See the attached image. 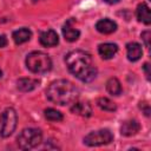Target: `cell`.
<instances>
[{
    "label": "cell",
    "mask_w": 151,
    "mask_h": 151,
    "mask_svg": "<svg viewBox=\"0 0 151 151\" xmlns=\"http://www.w3.org/2000/svg\"><path fill=\"white\" fill-rule=\"evenodd\" d=\"M65 63L68 71L79 80L90 83L97 77V67L93 65L90 53L74 50L66 54Z\"/></svg>",
    "instance_id": "cell-1"
},
{
    "label": "cell",
    "mask_w": 151,
    "mask_h": 151,
    "mask_svg": "<svg viewBox=\"0 0 151 151\" xmlns=\"http://www.w3.org/2000/svg\"><path fill=\"white\" fill-rule=\"evenodd\" d=\"M46 97L50 101L54 104L61 106L68 105L78 99L79 90L72 81L66 79H58L48 85L46 90Z\"/></svg>",
    "instance_id": "cell-2"
},
{
    "label": "cell",
    "mask_w": 151,
    "mask_h": 151,
    "mask_svg": "<svg viewBox=\"0 0 151 151\" xmlns=\"http://www.w3.org/2000/svg\"><path fill=\"white\" fill-rule=\"evenodd\" d=\"M26 66L27 68L37 74H44L51 71L52 68V60L50 55L44 52L34 51L27 54L26 57Z\"/></svg>",
    "instance_id": "cell-3"
},
{
    "label": "cell",
    "mask_w": 151,
    "mask_h": 151,
    "mask_svg": "<svg viewBox=\"0 0 151 151\" xmlns=\"http://www.w3.org/2000/svg\"><path fill=\"white\" fill-rule=\"evenodd\" d=\"M42 140V133L39 129L34 127H27L24 129L18 138H17V144L21 150H31L37 147Z\"/></svg>",
    "instance_id": "cell-4"
},
{
    "label": "cell",
    "mask_w": 151,
    "mask_h": 151,
    "mask_svg": "<svg viewBox=\"0 0 151 151\" xmlns=\"http://www.w3.org/2000/svg\"><path fill=\"white\" fill-rule=\"evenodd\" d=\"M18 116L13 107L5 109L0 114V136L2 138L9 137L17 127Z\"/></svg>",
    "instance_id": "cell-5"
},
{
    "label": "cell",
    "mask_w": 151,
    "mask_h": 151,
    "mask_svg": "<svg viewBox=\"0 0 151 151\" xmlns=\"http://www.w3.org/2000/svg\"><path fill=\"white\" fill-rule=\"evenodd\" d=\"M113 140V134L107 129H101L98 131H92L84 138V144L87 146H100L107 145Z\"/></svg>",
    "instance_id": "cell-6"
},
{
    "label": "cell",
    "mask_w": 151,
    "mask_h": 151,
    "mask_svg": "<svg viewBox=\"0 0 151 151\" xmlns=\"http://www.w3.org/2000/svg\"><path fill=\"white\" fill-rule=\"evenodd\" d=\"M73 24H74V19L71 18V19H68V20L64 24V26H63V28H61L63 35H64L65 40H67V41H70V42L76 41V40L79 38V35H80L79 29H77V28L73 26Z\"/></svg>",
    "instance_id": "cell-7"
},
{
    "label": "cell",
    "mask_w": 151,
    "mask_h": 151,
    "mask_svg": "<svg viewBox=\"0 0 151 151\" xmlns=\"http://www.w3.org/2000/svg\"><path fill=\"white\" fill-rule=\"evenodd\" d=\"M39 41L42 46L45 47H53L55 45H58L59 42V37L55 31L53 29H47V31H44L41 32L40 37H39Z\"/></svg>",
    "instance_id": "cell-8"
},
{
    "label": "cell",
    "mask_w": 151,
    "mask_h": 151,
    "mask_svg": "<svg viewBox=\"0 0 151 151\" xmlns=\"http://www.w3.org/2000/svg\"><path fill=\"white\" fill-rule=\"evenodd\" d=\"M139 130H140V125H139V123L136 119L125 120L120 125V133L123 136H126V137H130V136L136 134Z\"/></svg>",
    "instance_id": "cell-9"
},
{
    "label": "cell",
    "mask_w": 151,
    "mask_h": 151,
    "mask_svg": "<svg viewBox=\"0 0 151 151\" xmlns=\"http://www.w3.org/2000/svg\"><path fill=\"white\" fill-rule=\"evenodd\" d=\"M118 52V45L117 44H112V42H105V44H100L98 46V53L103 59H111L116 55V53Z\"/></svg>",
    "instance_id": "cell-10"
},
{
    "label": "cell",
    "mask_w": 151,
    "mask_h": 151,
    "mask_svg": "<svg viewBox=\"0 0 151 151\" xmlns=\"http://www.w3.org/2000/svg\"><path fill=\"white\" fill-rule=\"evenodd\" d=\"M96 29L99 32V33H103V34H111L113 32H116L117 29V24L109 19V18H105V19H101L99 21H97L96 24Z\"/></svg>",
    "instance_id": "cell-11"
},
{
    "label": "cell",
    "mask_w": 151,
    "mask_h": 151,
    "mask_svg": "<svg viewBox=\"0 0 151 151\" xmlns=\"http://www.w3.org/2000/svg\"><path fill=\"white\" fill-rule=\"evenodd\" d=\"M39 86V80L33 78H20L17 80V87L18 90L22 92H29L33 91Z\"/></svg>",
    "instance_id": "cell-12"
},
{
    "label": "cell",
    "mask_w": 151,
    "mask_h": 151,
    "mask_svg": "<svg viewBox=\"0 0 151 151\" xmlns=\"http://www.w3.org/2000/svg\"><path fill=\"white\" fill-rule=\"evenodd\" d=\"M126 54H127V59L130 61L139 60L142 54H143L142 46L138 42H129V44H126Z\"/></svg>",
    "instance_id": "cell-13"
},
{
    "label": "cell",
    "mask_w": 151,
    "mask_h": 151,
    "mask_svg": "<svg viewBox=\"0 0 151 151\" xmlns=\"http://www.w3.org/2000/svg\"><path fill=\"white\" fill-rule=\"evenodd\" d=\"M71 112L81 117H90L92 114V109L88 103L84 101H74L73 106L71 107Z\"/></svg>",
    "instance_id": "cell-14"
},
{
    "label": "cell",
    "mask_w": 151,
    "mask_h": 151,
    "mask_svg": "<svg viewBox=\"0 0 151 151\" xmlns=\"http://www.w3.org/2000/svg\"><path fill=\"white\" fill-rule=\"evenodd\" d=\"M136 15L137 19L145 24V25H150L151 24V15H150V8L145 2H142L138 5L137 11H136Z\"/></svg>",
    "instance_id": "cell-15"
},
{
    "label": "cell",
    "mask_w": 151,
    "mask_h": 151,
    "mask_svg": "<svg viewBox=\"0 0 151 151\" xmlns=\"http://www.w3.org/2000/svg\"><path fill=\"white\" fill-rule=\"evenodd\" d=\"M31 37H32V32L26 27L19 28V29L14 31L13 34H12V38H13V40L17 45H21V44L28 41L31 39Z\"/></svg>",
    "instance_id": "cell-16"
},
{
    "label": "cell",
    "mask_w": 151,
    "mask_h": 151,
    "mask_svg": "<svg viewBox=\"0 0 151 151\" xmlns=\"http://www.w3.org/2000/svg\"><path fill=\"white\" fill-rule=\"evenodd\" d=\"M106 90L112 96H119L122 93V85L117 78H110L106 83Z\"/></svg>",
    "instance_id": "cell-17"
},
{
    "label": "cell",
    "mask_w": 151,
    "mask_h": 151,
    "mask_svg": "<svg viewBox=\"0 0 151 151\" xmlns=\"http://www.w3.org/2000/svg\"><path fill=\"white\" fill-rule=\"evenodd\" d=\"M97 105H98L101 110H104V111H109V112H113V111L117 110L116 104H114L112 100H110L109 98H106V97H101V98H99V99L97 100Z\"/></svg>",
    "instance_id": "cell-18"
},
{
    "label": "cell",
    "mask_w": 151,
    "mask_h": 151,
    "mask_svg": "<svg viewBox=\"0 0 151 151\" xmlns=\"http://www.w3.org/2000/svg\"><path fill=\"white\" fill-rule=\"evenodd\" d=\"M45 117L50 122H61L63 120V113L57 111L55 109H46L45 110Z\"/></svg>",
    "instance_id": "cell-19"
},
{
    "label": "cell",
    "mask_w": 151,
    "mask_h": 151,
    "mask_svg": "<svg viewBox=\"0 0 151 151\" xmlns=\"http://www.w3.org/2000/svg\"><path fill=\"white\" fill-rule=\"evenodd\" d=\"M150 35H151L150 31H144L142 33V39L144 40V44H145L146 48H150Z\"/></svg>",
    "instance_id": "cell-20"
},
{
    "label": "cell",
    "mask_w": 151,
    "mask_h": 151,
    "mask_svg": "<svg viewBox=\"0 0 151 151\" xmlns=\"http://www.w3.org/2000/svg\"><path fill=\"white\" fill-rule=\"evenodd\" d=\"M139 109L143 110V112H144V114H145L146 117L150 116V105H149L146 101H140V103H139Z\"/></svg>",
    "instance_id": "cell-21"
},
{
    "label": "cell",
    "mask_w": 151,
    "mask_h": 151,
    "mask_svg": "<svg viewBox=\"0 0 151 151\" xmlns=\"http://www.w3.org/2000/svg\"><path fill=\"white\" fill-rule=\"evenodd\" d=\"M143 70H144V72H145L146 79L150 80V65H149V63H145V64L143 65Z\"/></svg>",
    "instance_id": "cell-22"
},
{
    "label": "cell",
    "mask_w": 151,
    "mask_h": 151,
    "mask_svg": "<svg viewBox=\"0 0 151 151\" xmlns=\"http://www.w3.org/2000/svg\"><path fill=\"white\" fill-rule=\"evenodd\" d=\"M7 45V38L4 34H0V48L5 47Z\"/></svg>",
    "instance_id": "cell-23"
},
{
    "label": "cell",
    "mask_w": 151,
    "mask_h": 151,
    "mask_svg": "<svg viewBox=\"0 0 151 151\" xmlns=\"http://www.w3.org/2000/svg\"><path fill=\"white\" fill-rule=\"evenodd\" d=\"M106 4H109V5H113V4H117V2H119L120 0H104Z\"/></svg>",
    "instance_id": "cell-24"
},
{
    "label": "cell",
    "mask_w": 151,
    "mask_h": 151,
    "mask_svg": "<svg viewBox=\"0 0 151 151\" xmlns=\"http://www.w3.org/2000/svg\"><path fill=\"white\" fill-rule=\"evenodd\" d=\"M1 77H2V71L0 70V78H1Z\"/></svg>",
    "instance_id": "cell-25"
},
{
    "label": "cell",
    "mask_w": 151,
    "mask_h": 151,
    "mask_svg": "<svg viewBox=\"0 0 151 151\" xmlns=\"http://www.w3.org/2000/svg\"><path fill=\"white\" fill-rule=\"evenodd\" d=\"M33 1H34V2H35V1H39V0H33Z\"/></svg>",
    "instance_id": "cell-26"
}]
</instances>
